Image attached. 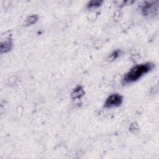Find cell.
Returning a JSON list of instances; mask_svg holds the SVG:
<instances>
[{
    "instance_id": "cell-3",
    "label": "cell",
    "mask_w": 159,
    "mask_h": 159,
    "mask_svg": "<svg viewBox=\"0 0 159 159\" xmlns=\"http://www.w3.org/2000/svg\"><path fill=\"white\" fill-rule=\"evenodd\" d=\"M12 47V43L11 39L6 40L1 44V52L6 53L9 52Z\"/></svg>"
},
{
    "instance_id": "cell-5",
    "label": "cell",
    "mask_w": 159,
    "mask_h": 159,
    "mask_svg": "<svg viewBox=\"0 0 159 159\" xmlns=\"http://www.w3.org/2000/svg\"><path fill=\"white\" fill-rule=\"evenodd\" d=\"M39 19V17L37 15H33L27 18L25 20V25L26 26H31L32 24H36Z\"/></svg>"
},
{
    "instance_id": "cell-7",
    "label": "cell",
    "mask_w": 159,
    "mask_h": 159,
    "mask_svg": "<svg viewBox=\"0 0 159 159\" xmlns=\"http://www.w3.org/2000/svg\"><path fill=\"white\" fill-rule=\"evenodd\" d=\"M119 53H120V51L119 50H116L114 52H112V54L109 56L108 61H114L115 59H116L119 56Z\"/></svg>"
},
{
    "instance_id": "cell-9",
    "label": "cell",
    "mask_w": 159,
    "mask_h": 159,
    "mask_svg": "<svg viewBox=\"0 0 159 159\" xmlns=\"http://www.w3.org/2000/svg\"><path fill=\"white\" fill-rule=\"evenodd\" d=\"M134 2V1H125L124 3L126 4V5H130V4L133 3Z\"/></svg>"
},
{
    "instance_id": "cell-6",
    "label": "cell",
    "mask_w": 159,
    "mask_h": 159,
    "mask_svg": "<svg viewBox=\"0 0 159 159\" xmlns=\"http://www.w3.org/2000/svg\"><path fill=\"white\" fill-rule=\"evenodd\" d=\"M103 3L102 1H99V0H95V1H91L87 4L88 8H97L100 6L101 4Z\"/></svg>"
},
{
    "instance_id": "cell-8",
    "label": "cell",
    "mask_w": 159,
    "mask_h": 159,
    "mask_svg": "<svg viewBox=\"0 0 159 159\" xmlns=\"http://www.w3.org/2000/svg\"><path fill=\"white\" fill-rule=\"evenodd\" d=\"M130 130L133 132H136V131H139V126L136 123H132L130 126Z\"/></svg>"
},
{
    "instance_id": "cell-4",
    "label": "cell",
    "mask_w": 159,
    "mask_h": 159,
    "mask_svg": "<svg viewBox=\"0 0 159 159\" xmlns=\"http://www.w3.org/2000/svg\"><path fill=\"white\" fill-rule=\"evenodd\" d=\"M85 95L83 89L81 87H77L74 91H72L71 96L72 98H80Z\"/></svg>"
},
{
    "instance_id": "cell-1",
    "label": "cell",
    "mask_w": 159,
    "mask_h": 159,
    "mask_svg": "<svg viewBox=\"0 0 159 159\" xmlns=\"http://www.w3.org/2000/svg\"><path fill=\"white\" fill-rule=\"evenodd\" d=\"M154 67V65L150 63L136 65L132 68L127 74H125L123 80V84H128L136 82L143 75L147 74Z\"/></svg>"
},
{
    "instance_id": "cell-2",
    "label": "cell",
    "mask_w": 159,
    "mask_h": 159,
    "mask_svg": "<svg viewBox=\"0 0 159 159\" xmlns=\"http://www.w3.org/2000/svg\"><path fill=\"white\" fill-rule=\"evenodd\" d=\"M123 96L119 94H112L106 99L104 104L105 108H112L118 106L122 103Z\"/></svg>"
}]
</instances>
